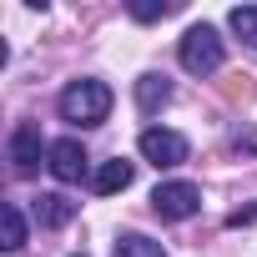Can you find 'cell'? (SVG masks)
<instances>
[{
    "label": "cell",
    "mask_w": 257,
    "mask_h": 257,
    "mask_svg": "<svg viewBox=\"0 0 257 257\" xmlns=\"http://www.w3.org/2000/svg\"><path fill=\"white\" fill-rule=\"evenodd\" d=\"M46 167L56 172V182H81V177H86V152H81V142H76V137L51 142V147H46Z\"/></svg>",
    "instance_id": "5b68a950"
},
{
    "label": "cell",
    "mask_w": 257,
    "mask_h": 257,
    "mask_svg": "<svg viewBox=\"0 0 257 257\" xmlns=\"http://www.w3.org/2000/svg\"><path fill=\"white\" fill-rule=\"evenodd\" d=\"M152 207H157V217H167V222H187V217H197L202 192H197L192 182H162V187L152 192Z\"/></svg>",
    "instance_id": "3957f363"
},
{
    "label": "cell",
    "mask_w": 257,
    "mask_h": 257,
    "mask_svg": "<svg viewBox=\"0 0 257 257\" xmlns=\"http://www.w3.org/2000/svg\"><path fill=\"white\" fill-rule=\"evenodd\" d=\"M31 212H36V222H41V227H66V222L76 217V202H71V197H61V192H41Z\"/></svg>",
    "instance_id": "ba28073f"
},
{
    "label": "cell",
    "mask_w": 257,
    "mask_h": 257,
    "mask_svg": "<svg viewBox=\"0 0 257 257\" xmlns=\"http://www.w3.org/2000/svg\"><path fill=\"white\" fill-rule=\"evenodd\" d=\"M182 66H187L192 76H212V71L222 66V36H217L212 26H192V31L182 36Z\"/></svg>",
    "instance_id": "7a4b0ae2"
},
{
    "label": "cell",
    "mask_w": 257,
    "mask_h": 257,
    "mask_svg": "<svg viewBox=\"0 0 257 257\" xmlns=\"http://www.w3.org/2000/svg\"><path fill=\"white\" fill-rule=\"evenodd\" d=\"M167 101H172V81L157 76V71H147V76L137 81V106H142V116H157Z\"/></svg>",
    "instance_id": "52a82bcc"
},
{
    "label": "cell",
    "mask_w": 257,
    "mask_h": 257,
    "mask_svg": "<svg viewBox=\"0 0 257 257\" xmlns=\"http://www.w3.org/2000/svg\"><path fill=\"white\" fill-rule=\"evenodd\" d=\"M116 257H167V247L152 242L147 232H126V237H116Z\"/></svg>",
    "instance_id": "8fae6325"
},
{
    "label": "cell",
    "mask_w": 257,
    "mask_h": 257,
    "mask_svg": "<svg viewBox=\"0 0 257 257\" xmlns=\"http://www.w3.org/2000/svg\"><path fill=\"white\" fill-rule=\"evenodd\" d=\"M172 11H177V0H132V16L137 21H162Z\"/></svg>",
    "instance_id": "4fadbf2b"
},
{
    "label": "cell",
    "mask_w": 257,
    "mask_h": 257,
    "mask_svg": "<svg viewBox=\"0 0 257 257\" xmlns=\"http://www.w3.org/2000/svg\"><path fill=\"white\" fill-rule=\"evenodd\" d=\"M11 162H16L21 177L36 172V162H41V126L36 121H21L16 132H11Z\"/></svg>",
    "instance_id": "8992f818"
},
{
    "label": "cell",
    "mask_w": 257,
    "mask_h": 257,
    "mask_svg": "<svg viewBox=\"0 0 257 257\" xmlns=\"http://www.w3.org/2000/svg\"><path fill=\"white\" fill-rule=\"evenodd\" d=\"M137 147H142V157H147L152 167H177V162H187V137H182V132H167V126H147Z\"/></svg>",
    "instance_id": "277c9868"
},
{
    "label": "cell",
    "mask_w": 257,
    "mask_h": 257,
    "mask_svg": "<svg viewBox=\"0 0 257 257\" xmlns=\"http://www.w3.org/2000/svg\"><path fill=\"white\" fill-rule=\"evenodd\" d=\"M91 182H96V192H101V197L126 192V187H132V162H121V157H116V162H101Z\"/></svg>",
    "instance_id": "9c48e42d"
},
{
    "label": "cell",
    "mask_w": 257,
    "mask_h": 257,
    "mask_svg": "<svg viewBox=\"0 0 257 257\" xmlns=\"http://www.w3.org/2000/svg\"><path fill=\"white\" fill-rule=\"evenodd\" d=\"M106 111H111V86L106 81H71L61 91V116L76 121V126H96V121H106Z\"/></svg>",
    "instance_id": "6da1fadb"
},
{
    "label": "cell",
    "mask_w": 257,
    "mask_h": 257,
    "mask_svg": "<svg viewBox=\"0 0 257 257\" xmlns=\"http://www.w3.org/2000/svg\"><path fill=\"white\" fill-rule=\"evenodd\" d=\"M227 222H232V227H242V222H257V207H242V212H232Z\"/></svg>",
    "instance_id": "5bb4252c"
},
{
    "label": "cell",
    "mask_w": 257,
    "mask_h": 257,
    "mask_svg": "<svg viewBox=\"0 0 257 257\" xmlns=\"http://www.w3.org/2000/svg\"><path fill=\"white\" fill-rule=\"evenodd\" d=\"M227 26H232L242 41H257V6H237V11L227 16Z\"/></svg>",
    "instance_id": "7c38bea8"
},
{
    "label": "cell",
    "mask_w": 257,
    "mask_h": 257,
    "mask_svg": "<svg viewBox=\"0 0 257 257\" xmlns=\"http://www.w3.org/2000/svg\"><path fill=\"white\" fill-rule=\"evenodd\" d=\"M0 227H6V242H0L6 252H21V247H26V217H21V207H16V202L0 207Z\"/></svg>",
    "instance_id": "30bf717a"
}]
</instances>
